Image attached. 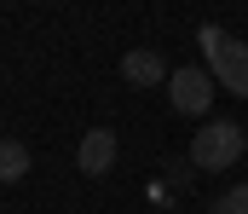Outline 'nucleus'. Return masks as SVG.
Masks as SVG:
<instances>
[{
  "instance_id": "f03ea898",
  "label": "nucleus",
  "mask_w": 248,
  "mask_h": 214,
  "mask_svg": "<svg viewBox=\"0 0 248 214\" xmlns=\"http://www.w3.org/2000/svg\"><path fill=\"white\" fill-rule=\"evenodd\" d=\"M243 150H248V133L237 122H208V128L196 133V145H190V162H196L202 174H219V168H231Z\"/></svg>"
},
{
  "instance_id": "0eeeda50",
  "label": "nucleus",
  "mask_w": 248,
  "mask_h": 214,
  "mask_svg": "<svg viewBox=\"0 0 248 214\" xmlns=\"http://www.w3.org/2000/svg\"><path fill=\"white\" fill-rule=\"evenodd\" d=\"M208 214H248V185H231V191H225Z\"/></svg>"
},
{
  "instance_id": "423d86ee",
  "label": "nucleus",
  "mask_w": 248,
  "mask_h": 214,
  "mask_svg": "<svg viewBox=\"0 0 248 214\" xmlns=\"http://www.w3.org/2000/svg\"><path fill=\"white\" fill-rule=\"evenodd\" d=\"M23 174H29V150L17 139H0V185H17Z\"/></svg>"
},
{
  "instance_id": "39448f33",
  "label": "nucleus",
  "mask_w": 248,
  "mask_h": 214,
  "mask_svg": "<svg viewBox=\"0 0 248 214\" xmlns=\"http://www.w3.org/2000/svg\"><path fill=\"white\" fill-rule=\"evenodd\" d=\"M122 75L133 87H156V81H168V64H162V52H150V47H133L122 58Z\"/></svg>"
},
{
  "instance_id": "f257e3e1",
  "label": "nucleus",
  "mask_w": 248,
  "mask_h": 214,
  "mask_svg": "<svg viewBox=\"0 0 248 214\" xmlns=\"http://www.w3.org/2000/svg\"><path fill=\"white\" fill-rule=\"evenodd\" d=\"M202 52H208V64H214V81H219L225 93H243L248 99V47L243 41H231L219 23H208V29H202Z\"/></svg>"
},
{
  "instance_id": "7ed1b4c3",
  "label": "nucleus",
  "mask_w": 248,
  "mask_h": 214,
  "mask_svg": "<svg viewBox=\"0 0 248 214\" xmlns=\"http://www.w3.org/2000/svg\"><path fill=\"white\" fill-rule=\"evenodd\" d=\"M168 99H173V110H185V116H202L208 104H214V75L202 70V64H185V70L168 75Z\"/></svg>"
},
{
  "instance_id": "20e7f679",
  "label": "nucleus",
  "mask_w": 248,
  "mask_h": 214,
  "mask_svg": "<svg viewBox=\"0 0 248 214\" xmlns=\"http://www.w3.org/2000/svg\"><path fill=\"white\" fill-rule=\"evenodd\" d=\"M110 162H116V133L110 128H93V133H81V174H110Z\"/></svg>"
}]
</instances>
